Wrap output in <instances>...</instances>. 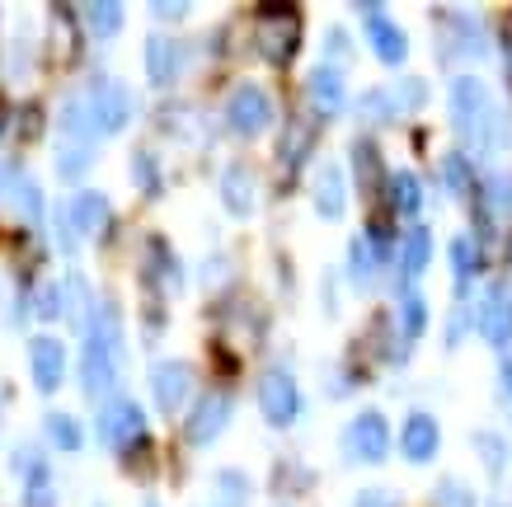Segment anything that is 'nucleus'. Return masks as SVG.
<instances>
[{"label":"nucleus","mask_w":512,"mask_h":507,"mask_svg":"<svg viewBox=\"0 0 512 507\" xmlns=\"http://www.w3.org/2000/svg\"><path fill=\"white\" fill-rule=\"evenodd\" d=\"M118 367H123V329H118L113 306H99L90 315V324H85V353H80V385H85V395L90 400H109Z\"/></svg>","instance_id":"1"},{"label":"nucleus","mask_w":512,"mask_h":507,"mask_svg":"<svg viewBox=\"0 0 512 507\" xmlns=\"http://www.w3.org/2000/svg\"><path fill=\"white\" fill-rule=\"evenodd\" d=\"M254 43L268 66H292L296 47H301V15L292 5H268L254 24Z\"/></svg>","instance_id":"2"},{"label":"nucleus","mask_w":512,"mask_h":507,"mask_svg":"<svg viewBox=\"0 0 512 507\" xmlns=\"http://www.w3.org/2000/svg\"><path fill=\"white\" fill-rule=\"evenodd\" d=\"M489 118H494V104H489L484 80H475V76L451 80V127L466 141H480L489 132Z\"/></svg>","instance_id":"3"},{"label":"nucleus","mask_w":512,"mask_h":507,"mask_svg":"<svg viewBox=\"0 0 512 507\" xmlns=\"http://www.w3.org/2000/svg\"><path fill=\"white\" fill-rule=\"evenodd\" d=\"M99 442L109 451H137L146 442V414L137 409V400L127 395H109L99 409Z\"/></svg>","instance_id":"4"},{"label":"nucleus","mask_w":512,"mask_h":507,"mask_svg":"<svg viewBox=\"0 0 512 507\" xmlns=\"http://www.w3.org/2000/svg\"><path fill=\"white\" fill-rule=\"evenodd\" d=\"M259 414L273 423V428H292L296 414H301V390H296V376L287 367L264 371L259 381Z\"/></svg>","instance_id":"5"},{"label":"nucleus","mask_w":512,"mask_h":507,"mask_svg":"<svg viewBox=\"0 0 512 507\" xmlns=\"http://www.w3.org/2000/svg\"><path fill=\"white\" fill-rule=\"evenodd\" d=\"M226 123L240 137H259L273 123V99H268L264 85H235L231 99H226Z\"/></svg>","instance_id":"6"},{"label":"nucleus","mask_w":512,"mask_h":507,"mask_svg":"<svg viewBox=\"0 0 512 507\" xmlns=\"http://www.w3.org/2000/svg\"><path fill=\"white\" fill-rule=\"evenodd\" d=\"M343 446H348V456H353V461L381 465L390 456V423L376 414V409H367V414H357L353 423H348Z\"/></svg>","instance_id":"7"},{"label":"nucleus","mask_w":512,"mask_h":507,"mask_svg":"<svg viewBox=\"0 0 512 507\" xmlns=\"http://www.w3.org/2000/svg\"><path fill=\"white\" fill-rule=\"evenodd\" d=\"M90 118L99 137H113L132 123V90L123 80H99V90L90 94Z\"/></svg>","instance_id":"8"},{"label":"nucleus","mask_w":512,"mask_h":507,"mask_svg":"<svg viewBox=\"0 0 512 507\" xmlns=\"http://www.w3.org/2000/svg\"><path fill=\"white\" fill-rule=\"evenodd\" d=\"M235 404L226 390H212V395H202L198 404H193V414H188V442L193 446H212L226 432V423H231Z\"/></svg>","instance_id":"9"},{"label":"nucleus","mask_w":512,"mask_h":507,"mask_svg":"<svg viewBox=\"0 0 512 507\" xmlns=\"http://www.w3.org/2000/svg\"><path fill=\"white\" fill-rule=\"evenodd\" d=\"M151 395H156V404L165 414H179L188 404V395H193V371H188V362H174V357L156 362V367H151Z\"/></svg>","instance_id":"10"},{"label":"nucleus","mask_w":512,"mask_h":507,"mask_svg":"<svg viewBox=\"0 0 512 507\" xmlns=\"http://www.w3.org/2000/svg\"><path fill=\"white\" fill-rule=\"evenodd\" d=\"M29 371H33V385H38L43 395H57V385H62V376H66V348L57 338L38 334L29 343Z\"/></svg>","instance_id":"11"},{"label":"nucleus","mask_w":512,"mask_h":507,"mask_svg":"<svg viewBox=\"0 0 512 507\" xmlns=\"http://www.w3.org/2000/svg\"><path fill=\"white\" fill-rule=\"evenodd\" d=\"M400 451L404 461L414 465H428L442 451V428H437L433 414H409L404 418V432H400Z\"/></svg>","instance_id":"12"},{"label":"nucleus","mask_w":512,"mask_h":507,"mask_svg":"<svg viewBox=\"0 0 512 507\" xmlns=\"http://www.w3.org/2000/svg\"><path fill=\"white\" fill-rule=\"evenodd\" d=\"M15 470L24 475V507H57V489H52V470L38 451H15Z\"/></svg>","instance_id":"13"},{"label":"nucleus","mask_w":512,"mask_h":507,"mask_svg":"<svg viewBox=\"0 0 512 507\" xmlns=\"http://www.w3.org/2000/svg\"><path fill=\"white\" fill-rule=\"evenodd\" d=\"M306 94H311V108L320 118H334L348 104V80H343L339 66H315L311 80H306Z\"/></svg>","instance_id":"14"},{"label":"nucleus","mask_w":512,"mask_h":507,"mask_svg":"<svg viewBox=\"0 0 512 507\" xmlns=\"http://www.w3.org/2000/svg\"><path fill=\"white\" fill-rule=\"evenodd\" d=\"M179 71H184V47L165 38V33H151L146 38V76H151V85L165 90V85L179 80Z\"/></svg>","instance_id":"15"},{"label":"nucleus","mask_w":512,"mask_h":507,"mask_svg":"<svg viewBox=\"0 0 512 507\" xmlns=\"http://www.w3.org/2000/svg\"><path fill=\"white\" fill-rule=\"evenodd\" d=\"M362 15H367V38H372L376 57L386 66H404L409 62V38H404L395 24H390L381 10H372V5H362Z\"/></svg>","instance_id":"16"},{"label":"nucleus","mask_w":512,"mask_h":507,"mask_svg":"<svg viewBox=\"0 0 512 507\" xmlns=\"http://www.w3.org/2000/svg\"><path fill=\"white\" fill-rule=\"evenodd\" d=\"M311 198H315V212L325 221H343V212H348V179H343L339 165H320Z\"/></svg>","instance_id":"17"},{"label":"nucleus","mask_w":512,"mask_h":507,"mask_svg":"<svg viewBox=\"0 0 512 507\" xmlns=\"http://www.w3.org/2000/svg\"><path fill=\"white\" fill-rule=\"evenodd\" d=\"M66 221H71V231L76 235H99L104 226H109V198H104V193H94V188H85V193L71 198Z\"/></svg>","instance_id":"18"},{"label":"nucleus","mask_w":512,"mask_h":507,"mask_svg":"<svg viewBox=\"0 0 512 507\" xmlns=\"http://www.w3.org/2000/svg\"><path fill=\"white\" fill-rule=\"evenodd\" d=\"M221 202H226V212L231 216H254V202H259V193H254V174H249L245 165H226V174H221Z\"/></svg>","instance_id":"19"},{"label":"nucleus","mask_w":512,"mask_h":507,"mask_svg":"<svg viewBox=\"0 0 512 507\" xmlns=\"http://www.w3.org/2000/svg\"><path fill=\"white\" fill-rule=\"evenodd\" d=\"M480 334L494 343V348H503L512 338V296L508 292H494L489 301H484V315H480Z\"/></svg>","instance_id":"20"},{"label":"nucleus","mask_w":512,"mask_h":507,"mask_svg":"<svg viewBox=\"0 0 512 507\" xmlns=\"http://www.w3.org/2000/svg\"><path fill=\"white\" fill-rule=\"evenodd\" d=\"M90 165H94V141H85V137H57V174H62L66 184H76Z\"/></svg>","instance_id":"21"},{"label":"nucleus","mask_w":512,"mask_h":507,"mask_svg":"<svg viewBox=\"0 0 512 507\" xmlns=\"http://www.w3.org/2000/svg\"><path fill=\"white\" fill-rule=\"evenodd\" d=\"M428 259H433V231L428 226H409L400 240V268L404 277H419L423 268H428Z\"/></svg>","instance_id":"22"},{"label":"nucleus","mask_w":512,"mask_h":507,"mask_svg":"<svg viewBox=\"0 0 512 507\" xmlns=\"http://www.w3.org/2000/svg\"><path fill=\"white\" fill-rule=\"evenodd\" d=\"M80 19H85V29H90L94 38H118V29H123V5H113V0H94V5L80 10Z\"/></svg>","instance_id":"23"},{"label":"nucleus","mask_w":512,"mask_h":507,"mask_svg":"<svg viewBox=\"0 0 512 507\" xmlns=\"http://www.w3.org/2000/svg\"><path fill=\"white\" fill-rule=\"evenodd\" d=\"M43 432H47V442L57 446V451H80V446H85V432H80V423L71 414H47Z\"/></svg>","instance_id":"24"},{"label":"nucleus","mask_w":512,"mask_h":507,"mask_svg":"<svg viewBox=\"0 0 512 507\" xmlns=\"http://www.w3.org/2000/svg\"><path fill=\"white\" fill-rule=\"evenodd\" d=\"M390 198H395V212L400 216H419L423 212V188L414 174H390Z\"/></svg>","instance_id":"25"},{"label":"nucleus","mask_w":512,"mask_h":507,"mask_svg":"<svg viewBox=\"0 0 512 507\" xmlns=\"http://www.w3.org/2000/svg\"><path fill=\"white\" fill-rule=\"evenodd\" d=\"M475 451H480L484 470L494 479H503V470H508V446H503V437H498V432H475Z\"/></svg>","instance_id":"26"},{"label":"nucleus","mask_w":512,"mask_h":507,"mask_svg":"<svg viewBox=\"0 0 512 507\" xmlns=\"http://www.w3.org/2000/svg\"><path fill=\"white\" fill-rule=\"evenodd\" d=\"M433 507H475V493H470V484H461L456 475H442L433 489Z\"/></svg>","instance_id":"27"},{"label":"nucleus","mask_w":512,"mask_h":507,"mask_svg":"<svg viewBox=\"0 0 512 507\" xmlns=\"http://www.w3.org/2000/svg\"><path fill=\"white\" fill-rule=\"evenodd\" d=\"M451 273H456V292H466V282H470V273H475V240L470 235H456L451 240Z\"/></svg>","instance_id":"28"},{"label":"nucleus","mask_w":512,"mask_h":507,"mask_svg":"<svg viewBox=\"0 0 512 507\" xmlns=\"http://www.w3.org/2000/svg\"><path fill=\"white\" fill-rule=\"evenodd\" d=\"M372 268H376L372 240H353V245H348V273H353L357 287H367V282H372Z\"/></svg>","instance_id":"29"},{"label":"nucleus","mask_w":512,"mask_h":507,"mask_svg":"<svg viewBox=\"0 0 512 507\" xmlns=\"http://www.w3.org/2000/svg\"><path fill=\"white\" fill-rule=\"evenodd\" d=\"M428 329V306H423V296L414 287H404V334L419 338Z\"/></svg>","instance_id":"30"},{"label":"nucleus","mask_w":512,"mask_h":507,"mask_svg":"<svg viewBox=\"0 0 512 507\" xmlns=\"http://www.w3.org/2000/svg\"><path fill=\"white\" fill-rule=\"evenodd\" d=\"M217 493L231 507H245L249 503V479L240 475V470H221V475H217Z\"/></svg>","instance_id":"31"},{"label":"nucleus","mask_w":512,"mask_h":507,"mask_svg":"<svg viewBox=\"0 0 512 507\" xmlns=\"http://www.w3.org/2000/svg\"><path fill=\"white\" fill-rule=\"evenodd\" d=\"M353 165H357V174H362V184L372 188L376 174H381V160H376V146H372V141H353Z\"/></svg>","instance_id":"32"},{"label":"nucleus","mask_w":512,"mask_h":507,"mask_svg":"<svg viewBox=\"0 0 512 507\" xmlns=\"http://www.w3.org/2000/svg\"><path fill=\"white\" fill-rule=\"evenodd\" d=\"M52 47H57V62H71V57H76V38H71L66 10H57V15H52Z\"/></svg>","instance_id":"33"},{"label":"nucleus","mask_w":512,"mask_h":507,"mask_svg":"<svg viewBox=\"0 0 512 507\" xmlns=\"http://www.w3.org/2000/svg\"><path fill=\"white\" fill-rule=\"evenodd\" d=\"M306 151H311V132H306L301 123H292V127H287V146H278V155L287 160V165H296Z\"/></svg>","instance_id":"34"},{"label":"nucleus","mask_w":512,"mask_h":507,"mask_svg":"<svg viewBox=\"0 0 512 507\" xmlns=\"http://www.w3.org/2000/svg\"><path fill=\"white\" fill-rule=\"evenodd\" d=\"M33 306H38V315H43V320H57V315H62V287H57V282H43Z\"/></svg>","instance_id":"35"},{"label":"nucleus","mask_w":512,"mask_h":507,"mask_svg":"<svg viewBox=\"0 0 512 507\" xmlns=\"http://www.w3.org/2000/svg\"><path fill=\"white\" fill-rule=\"evenodd\" d=\"M442 169H447V188H451V193H466V188H470L466 155H447V160H442Z\"/></svg>","instance_id":"36"},{"label":"nucleus","mask_w":512,"mask_h":507,"mask_svg":"<svg viewBox=\"0 0 512 507\" xmlns=\"http://www.w3.org/2000/svg\"><path fill=\"white\" fill-rule=\"evenodd\" d=\"M423 90H428V85H423V80H400V94H395V99H400V108L404 113H414V108H423Z\"/></svg>","instance_id":"37"},{"label":"nucleus","mask_w":512,"mask_h":507,"mask_svg":"<svg viewBox=\"0 0 512 507\" xmlns=\"http://www.w3.org/2000/svg\"><path fill=\"white\" fill-rule=\"evenodd\" d=\"M353 507H400V493H390V489H362L353 498Z\"/></svg>","instance_id":"38"},{"label":"nucleus","mask_w":512,"mask_h":507,"mask_svg":"<svg viewBox=\"0 0 512 507\" xmlns=\"http://www.w3.org/2000/svg\"><path fill=\"white\" fill-rule=\"evenodd\" d=\"M132 169H137V184L146 188V193H156V188H160V179H156V165H151V155H146V151H137V160H132Z\"/></svg>","instance_id":"39"},{"label":"nucleus","mask_w":512,"mask_h":507,"mask_svg":"<svg viewBox=\"0 0 512 507\" xmlns=\"http://www.w3.org/2000/svg\"><path fill=\"white\" fill-rule=\"evenodd\" d=\"M386 99H390L386 90H367V94H362V118H386V113H390Z\"/></svg>","instance_id":"40"},{"label":"nucleus","mask_w":512,"mask_h":507,"mask_svg":"<svg viewBox=\"0 0 512 507\" xmlns=\"http://www.w3.org/2000/svg\"><path fill=\"white\" fill-rule=\"evenodd\" d=\"M151 15L156 19H184L188 5H165V0H156V5H151Z\"/></svg>","instance_id":"41"},{"label":"nucleus","mask_w":512,"mask_h":507,"mask_svg":"<svg viewBox=\"0 0 512 507\" xmlns=\"http://www.w3.org/2000/svg\"><path fill=\"white\" fill-rule=\"evenodd\" d=\"M498 385L512 395V357H503V362H498Z\"/></svg>","instance_id":"42"},{"label":"nucleus","mask_w":512,"mask_h":507,"mask_svg":"<svg viewBox=\"0 0 512 507\" xmlns=\"http://www.w3.org/2000/svg\"><path fill=\"white\" fill-rule=\"evenodd\" d=\"M146 507H160V503H146Z\"/></svg>","instance_id":"43"}]
</instances>
